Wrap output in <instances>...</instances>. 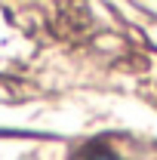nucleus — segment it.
<instances>
[{
  "instance_id": "f257e3e1",
  "label": "nucleus",
  "mask_w": 157,
  "mask_h": 160,
  "mask_svg": "<svg viewBox=\"0 0 157 160\" xmlns=\"http://www.w3.org/2000/svg\"><path fill=\"white\" fill-rule=\"evenodd\" d=\"M77 160H129V157H123V154H120L111 142L96 139V142L83 145V148L77 151Z\"/></svg>"
}]
</instances>
